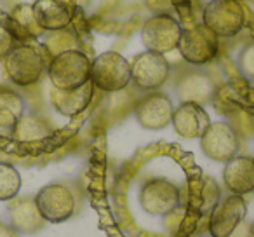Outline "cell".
Segmentation results:
<instances>
[{
  "label": "cell",
  "instance_id": "16",
  "mask_svg": "<svg viewBox=\"0 0 254 237\" xmlns=\"http://www.w3.org/2000/svg\"><path fill=\"white\" fill-rule=\"evenodd\" d=\"M32 12L37 26L49 33L64 30L71 21L70 11L58 0H37L32 4Z\"/></svg>",
  "mask_w": 254,
  "mask_h": 237
},
{
  "label": "cell",
  "instance_id": "22",
  "mask_svg": "<svg viewBox=\"0 0 254 237\" xmlns=\"http://www.w3.org/2000/svg\"><path fill=\"white\" fill-rule=\"evenodd\" d=\"M219 197H221V190H219L218 183L212 178H205L204 185H202V211H212L218 206Z\"/></svg>",
  "mask_w": 254,
  "mask_h": 237
},
{
  "label": "cell",
  "instance_id": "19",
  "mask_svg": "<svg viewBox=\"0 0 254 237\" xmlns=\"http://www.w3.org/2000/svg\"><path fill=\"white\" fill-rule=\"evenodd\" d=\"M178 92H180L183 101H195V103H204L209 101L212 94V82L209 80L205 75H188L181 80L178 85Z\"/></svg>",
  "mask_w": 254,
  "mask_h": 237
},
{
  "label": "cell",
  "instance_id": "21",
  "mask_svg": "<svg viewBox=\"0 0 254 237\" xmlns=\"http://www.w3.org/2000/svg\"><path fill=\"white\" fill-rule=\"evenodd\" d=\"M21 188V174L12 164L0 162V201H12Z\"/></svg>",
  "mask_w": 254,
  "mask_h": 237
},
{
  "label": "cell",
  "instance_id": "4",
  "mask_svg": "<svg viewBox=\"0 0 254 237\" xmlns=\"http://www.w3.org/2000/svg\"><path fill=\"white\" fill-rule=\"evenodd\" d=\"M218 49L219 37L212 30H209L204 23L183 30L180 42H178V51L181 58L195 67L211 63L218 54Z\"/></svg>",
  "mask_w": 254,
  "mask_h": 237
},
{
  "label": "cell",
  "instance_id": "28",
  "mask_svg": "<svg viewBox=\"0 0 254 237\" xmlns=\"http://www.w3.org/2000/svg\"><path fill=\"white\" fill-rule=\"evenodd\" d=\"M237 2H239V0H237Z\"/></svg>",
  "mask_w": 254,
  "mask_h": 237
},
{
  "label": "cell",
  "instance_id": "25",
  "mask_svg": "<svg viewBox=\"0 0 254 237\" xmlns=\"http://www.w3.org/2000/svg\"><path fill=\"white\" fill-rule=\"evenodd\" d=\"M14 47H16L14 35H12L5 26L0 25V60H4Z\"/></svg>",
  "mask_w": 254,
  "mask_h": 237
},
{
  "label": "cell",
  "instance_id": "11",
  "mask_svg": "<svg viewBox=\"0 0 254 237\" xmlns=\"http://www.w3.org/2000/svg\"><path fill=\"white\" fill-rule=\"evenodd\" d=\"M174 105L173 99L160 91H152L138 101L134 108V115L139 126L152 131L164 129L173 122Z\"/></svg>",
  "mask_w": 254,
  "mask_h": 237
},
{
  "label": "cell",
  "instance_id": "14",
  "mask_svg": "<svg viewBox=\"0 0 254 237\" xmlns=\"http://www.w3.org/2000/svg\"><path fill=\"white\" fill-rule=\"evenodd\" d=\"M223 181L233 195H246L254 192V157L235 156L225 162Z\"/></svg>",
  "mask_w": 254,
  "mask_h": 237
},
{
  "label": "cell",
  "instance_id": "20",
  "mask_svg": "<svg viewBox=\"0 0 254 237\" xmlns=\"http://www.w3.org/2000/svg\"><path fill=\"white\" fill-rule=\"evenodd\" d=\"M51 135V129L46 122L35 115H23L18 124L12 128V136L19 142H35Z\"/></svg>",
  "mask_w": 254,
  "mask_h": 237
},
{
  "label": "cell",
  "instance_id": "8",
  "mask_svg": "<svg viewBox=\"0 0 254 237\" xmlns=\"http://www.w3.org/2000/svg\"><path fill=\"white\" fill-rule=\"evenodd\" d=\"M171 74L169 61L164 54L145 51L131 63V82L141 91H159L167 82Z\"/></svg>",
  "mask_w": 254,
  "mask_h": 237
},
{
  "label": "cell",
  "instance_id": "6",
  "mask_svg": "<svg viewBox=\"0 0 254 237\" xmlns=\"http://www.w3.org/2000/svg\"><path fill=\"white\" fill-rule=\"evenodd\" d=\"M181 33L183 28L173 14H153L143 25L141 42L145 44L146 51L166 54L178 49Z\"/></svg>",
  "mask_w": 254,
  "mask_h": 237
},
{
  "label": "cell",
  "instance_id": "12",
  "mask_svg": "<svg viewBox=\"0 0 254 237\" xmlns=\"http://www.w3.org/2000/svg\"><path fill=\"white\" fill-rule=\"evenodd\" d=\"M246 211L247 206L242 195L232 194L230 197L218 202V206L211 211V218H209L211 237H230L244 220Z\"/></svg>",
  "mask_w": 254,
  "mask_h": 237
},
{
  "label": "cell",
  "instance_id": "24",
  "mask_svg": "<svg viewBox=\"0 0 254 237\" xmlns=\"http://www.w3.org/2000/svg\"><path fill=\"white\" fill-rule=\"evenodd\" d=\"M239 68L242 75L254 80V42L247 44L239 56Z\"/></svg>",
  "mask_w": 254,
  "mask_h": 237
},
{
  "label": "cell",
  "instance_id": "3",
  "mask_svg": "<svg viewBox=\"0 0 254 237\" xmlns=\"http://www.w3.org/2000/svg\"><path fill=\"white\" fill-rule=\"evenodd\" d=\"M4 68L12 84L19 87H28L42 79L46 72V61L35 47L16 46L4 58Z\"/></svg>",
  "mask_w": 254,
  "mask_h": 237
},
{
  "label": "cell",
  "instance_id": "17",
  "mask_svg": "<svg viewBox=\"0 0 254 237\" xmlns=\"http://www.w3.org/2000/svg\"><path fill=\"white\" fill-rule=\"evenodd\" d=\"M92 82H87L85 85L73 91H60V89H53L51 92V103L60 113L66 117H73L78 112L89 105L92 98Z\"/></svg>",
  "mask_w": 254,
  "mask_h": 237
},
{
  "label": "cell",
  "instance_id": "26",
  "mask_svg": "<svg viewBox=\"0 0 254 237\" xmlns=\"http://www.w3.org/2000/svg\"><path fill=\"white\" fill-rule=\"evenodd\" d=\"M150 11L153 14H173L174 4H171V0H146Z\"/></svg>",
  "mask_w": 254,
  "mask_h": 237
},
{
  "label": "cell",
  "instance_id": "13",
  "mask_svg": "<svg viewBox=\"0 0 254 237\" xmlns=\"http://www.w3.org/2000/svg\"><path fill=\"white\" fill-rule=\"evenodd\" d=\"M171 124L181 138L195 140L204 135L205 129L211 124V119L200 103L181 101V105L174 108Z\"/></svg>",
  "mask_w": 254,
  "mask_h": 237
},
{
  "label": "cell",
  "instance_id": "15",
  "mask_svg": "<svg viewBox=\"0 0 254 237\" xmlns=\"http://www.w3.org/2000/svg\"><path fill=\"white\" fill-rule=\"evenodd\" d=\"M9 220L16 232L35 234L44 227L46 220L40 216L33 197H19L9 202Z\"/></svg>",
  "mask_w": 254,
  "mask_h": 237
},
{
  "label": "cell",
  "instance_id": "10",
  "mask_svg": "<svg viewBox=\"0 0 254 237\" xmlns=\"http://www.w3.org/2000/svg\"><path fill=\"white\" fill-rule=\"evenodd\" d=\"M200 149L205 157L216 162H228L239 152V135L228 122H211L200 136Z\"/></svg>",
  "mask_w": 254,
  "mask_h": 237
},
{
  "label": "cell",
  "instance_id": "1",
  "mask_svg": "<svg viewBox=\"0 0 254 237\" xmlns=\"http://www.w3.org/2000/svg\"><path fill=\"white\" fill-rule=\"evenodd\" d=\"M91 65L92 61L78 49H70L53 56L47 75L54 89L60 91H73L87 82H91Z\"/></svg>",
  "mask_w": 254,
  "mask_h": 237
},
{
  "label": "cell",
  "instance_id": "18",
  "mask_svg": "<svg viewBox=\"0 0 254 237\" xmlns=\"http://www.w3.org/2000/svg\"><path fill=\"white\" fill-rule=\"evenodd\" d=\"M25 115V101L16 91L0 87V129H12Z\"/></svg>",
  "mask_w": 254,
  "mask_h": 237
},
{
  "label": "cell",
  "instance_id": "27",
  "mask_svg": "<svg viewBox=\"0 0 254 237\" xmlns=\"http://www.w3.org/2000/svg\"><path fill=\"white\" fill-rule=\"evenodd\" d=\"M0 237H18V236H16V230L12 227L0 223Z\"/></svg>",
  "mask_w": 254,
  "mask_h": 237
},
{
  "label": "cell",
  "instance_id": "9",
  "mask_svg": "<svg viewBox=\"0 0 254 237\" xmlns=\"http://www.w3.org/2000/svg\"><path fill=\"white\" fill-rule=\"evenodd\" d=\"M139 202L141 208L150 215L166 216L180 208L181 192L178 185L166 178H152L143 183L139 190Z\"/></svg>",
  "mask_w": 254,
  "mask_h": 237
},
{
  "label": "cell",
  "instance_id": "7",
  "mask_svg": "<svg viewBox=\"0 0 254 237\" xmlns=\"http://www.w3.org/2000/svg\"><path fill=\"white\" fill-rule=\"evenodd\" d=\"M33 199L40 216L49 223H63L75 213V195L63 183L46 185Z\"/></svg>",
  "mask_w": 254,
  "mask_h": 237
},
{
  "label": "cell",
  "instance_id": "2",
  "mask_svg": "<svg viewBox=\"0 0 254 237\" xmlns=\"http://www.w3.org/2000/svg\"><path fill=\"white\" fill-rule=\"evenodd\" d=\"M91 82L105 92L122 91L131 82V63L120 53L105 51L92 61Z\"/></svg>",
  "mask_w": 254,
  "mask_h": 237
},
{
  "label": "cell",
  "instance_id": "5",
  "mask_svg": "<svg viewBox=\"0 0 254 237\" xmlns=\"http://www.w3.org/2000/svg\"><path fill=\"white\" fill-rule=\"evenodd\" d=\"M202 23L219 39H230L240 33L246 16L237 0H211L204 9Z\"/></svg>",
  "mask_w": 254,
  "mask_h": 237
},
{
  "label": "cell",
  "instance_id": "23",
  "mask_svg": "<svg viewBox=\"0 0 254 237\" xmlns=\"http://www.w3.org/2000/svg\"><path fill=\"white\" fill-rule=\"evenodd\" d=\"M58 44H61V53L70 51V49H77V47H75L77 40H75V37L71 35V33L66 32V28L60 30V32H51V37L46 40V46L51 53H54V49L58 47Z\"/></svg>",
  "mask_w": 254,
  "mask_h": 237
}]
</instances>
